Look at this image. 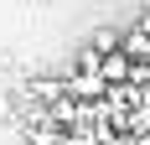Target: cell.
I'll use <instances>...</instances> for the list:
<instances>
[{
  "label": "cell",
  "instance_id": "1",
  "mask_svg": "<svg viewBox=\"0 0 150 145\" xmlns=\"http://www.w3.org/2000/svg\"><path fill=\"white\" fill-rule=\"evenodd\" d=\"M62 88H67V99H78V104H104L109 93H114V83H109L104 72H83V68L67 72V78H62Z\"/></svg>",
  "mask_w": 150,
  "mask_h": 145
},
{
  "label": "cell",
  "instance_id": "2",
  "mask_svg": "<svg viewBox=\"0 0 150 145\" xmlns=\"http://www.w3.org/2000/svg\"><path fill=\"white\" fill-rule=\"evenodd\" d=\"M88 42L109 57V52H119V47H124V31H119V26H93V36H88Z\"/></svg>",
  "mask_w": 150,
  "mask_h": 145
},
{
  "label": "cell",
  "instance_id": "3",
  "mask_svg": "<svg viewBox=\"0 0 150 145\" xmlns=\"http://www.w3.org/2000/svg\"><path fill=\"white\" fill-rule=\"evenodd\" d=\"M124 52H129V57H135V68H150V36L145 31H129V36H124Z\"/></svg>",
  "mask_w": 150,
  "mask_h": 145
},
{
  "label": "cell",
  "instance_id": "4",
  "mask_svg": "<svg viewBox=\"0 0 150 145\" xmlns=\"http://www.w3.org/2000/svg\"><path fill=\"white\" fill-rule=\"evenodd\" d=\"M0 119H5V124L16 119V99H11V93H0Z\"/></svg>",
  "mask_w": 150,
  "mask_h": 145
},
{
  "label": "cell",
  "instance_id": "5",
  "mask_svg": "<svg viewBox=\"0 0 150 145\" xmlns=\"http://www.w3.org/2000/svg\"><path fill=\"white\" fill-rule=\"evenodd\" d=\"M135 26H140V31L150 36V11H140V21H135Z\"/></svg>",
  "mask_w": 150,
  "mask_h": 145
}]
</instances>
